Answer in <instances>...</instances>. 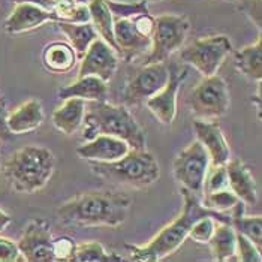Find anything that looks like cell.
Returning <instances> with one entry per match:
<instances>
[{
    "label": "cell",
    "mask_w": 262,
    "mask_h": 262,
    "mask_svg": "<svg viewBox=\"0 0 262 262\" xmlns=\"http://www.w3.org/2000/svg\"><path fill=\"white\" fill-rule=\"evenodd\" d=\"M210 166L211 162L208 153L205 151L201 142L195 140L184 150H182L179 156L174 159L172 163L174 179L182 187L202 196L204 182Z\"/></svg>",
    "instance_id": "cell-9"
},
{
    "label": "cell",
    "mask_w": 262,
    "mask_h": 262,
    "mask_svg": "<svg viewBox=\"0 0 262 262\" xmlns=\"http://www.w3.org/2000/svg\"><path fill=\"white\" fill-rule=\"evenodd\" d=\"M216 222L213 217L210 216H205V217H201L198 219L196 222L193 223V226L190 228L189 231V238H192L195 243H200V244H207L210 242L213 232H214V226H216Z\"/></svg>",
    "instance_id": "cell-34"
},
{
    "label": "cell",
    "mask_w": 262,
    "mask_h": 262,
    "mask_svg": "<svg viewBox=\"0 0 262 262\" xmlns=\"http://www.w3.org/2000/svg\"><path fill=\"white\" fill-rule=\"evenodd\" d=\"M193 130L196 141L201 142L202 147L210 156L211 166L226 165L231 159V148L223 135L221 124L217 121L196 119L193 121Z\"/></svg>",
    "instance_id": "cell-14"
},
{
    "label": "cell",
    "mask_w": 262,
    "mask_h": 262,
    "mask_svg": "<svg viewBox=\"0 0 262 262\" xmlns=\"http://www.w3.org/2000/svg\"><path fill=\"white\" fill-rule=\"evenodd\" d=\"M56 159L50 148L26 145L3 165V176L15 192L35 193L45 187L54 172Z\"/></svg>",
    "instance_id": "cell-4"
},
{
    "label": "cell",
    "mask_w": 262,
    "mask_h": 262,
    "mask_svg": "<svg viewBox=\"0 0 262 262\" xmlns=\"http://www.w3.org/2000/svg\"><path fill=\"white\" fill-rule=\"evenodd\" d=\"M108 82L95 75L80 77L69 85L60 87L57 95L61 99L78 98L89 102H103L108 96Z\"/></svg>",
    "instance_id": "cell-20"
},
{
    "label": "cell",
    "mask_w": 262,
    "mask_h": 262,
    "mask_svg": "<svg viewBox=\"0 0 262 262\" xmlns=\"http://www.w3.org/2000/svg\"><path fill=\"white\" fill-rule=\"evenodd\" d=\"M51 12L54 14L56 23H90L89 8L74 0H54Z\"/></svg>",
    "instance_id": "cell-29"
},
{
    "label": "cell",
    "mask_w": 262,
    "mask_h": 262,
    "mask_svg": "<svg viewBox=\"0 0 262 262\" xmlns=\"http://www.w3.org/2000/svg\"><path fill=\"white\" fill-rule=\"evenodd\" d=\"M6 117H8V110H6V101L0 95V141H8L12 134L9 132L6 126Z\"/></svg>",
    "instance_id": "cell-38"
},
{
    "label": "cell",
    "mask_w": 262,
    "mask_h": 262,
    "mask_svg": "<svg viewBox=\"0 0 262 262\" xmlns=\"http://www.w3.org/2000/svg\"><path fill=\"white\" fill-rule=\"evenodd\" d=\"M235 240L237 232L235 229L225 222H216L214 232L207 243L211 250V256L214 261H237L235 258Z\"/></svg>",
    "instance_id": "cell-23"
},
{
    "label": "cell",
    "mask_w": 262,
    "mask_h": 262,
    "mask_svg": "<svg viewBox=\"0 0 262 262\" xmlns=\"http://www.w3.org/2000/svg\"><path fill=\"white\" fill-rule=\"evenodd\" d=\"M95 176L105 182L144 189L161 177V168L156 158L145 148H130L123 158L113 162H90Z\"/></svg>",
    "instance_id": "cell-5"
},
{
    "label": "cell",
    "mask_w": 262,
    "mask_h": 262,
    "mask_svg": "<svg viewBox=\"0 0 262 262\" xmlns=\"http://www.w3.org/2000/svg\"><path fill=\"white\" fill-rule=\"evenodd\" d=\"M119 68L117 51L111 48L101 38L95 39L82 56L78 71V78L85 75H95L101 80L108 81L114 77Z\"/></svg>",
    "instance_id": "cell-13"
},
{
    "label": "cell",
    "mask_w": 262,
    "mask_h": 262,
    "mask_svg": "<svg viewBox=\"0 0 262 262\" xmlns=\"http://www.w3.org/2000/svg\"><path fill=\"white\" fill-rule=\"evenodd\" d=\"M114 39L117 45V51L126 61L141 56L150 51L151 39L141 36L132 21L127 18H116L114 20Z\"/></svg>",
    "instance_id": "cell-17"
},
{
    "label": "cell",
    "mask_w": 262,
    "mask_h": 262,
    "mask_svg": "<svg viewBox=\"0 0 262 262\" xmlns=\"http://www.w3.org/2000/svg\"><path fill=\"white\" fill-rule=\"evenodd\" d=\"M74 2H75V3H78V5H85V6H87L92 0H74Z\"/></svg>",
    "instance_id": "cell-41"
},
{
    "label": "cell",
    "mask_w": 262,
    "mask_h": 262,
    "mask_svg": "<svg viewBox=\"0 0 262 262\" xmlns=\"http://www.w3.org/2000/svg\"><path fill=\"white\" fill-rule=\"evenodd\" d=\"M64 103L53 113V124L66 135H74L84 121L85 101L78 98L63 99Z\"/></svg>",
    "instance_id": "cell-22"
},
{
    "label": "cell",
    "mask_w": 262,
    "mask_h": 262,
    "mask_svg": "<svg viewBox=\"0 0 262 262\" xmlns=\"http://www.w3.org/2000/svg\"><path fill=\"white\" fill-rule=\"evenodd\" d=\"M43 108L38 99H29L15 108L12 113H8L6 126L12 135H23L30 134L40 127L43 123Z\"/></svg>",
    "instance_id": "cell-19"
},
{
    "label": "cell",
    "mask_w": 262,
    "mask_h": 262,
    "mask_svg": "<svg viewBox=\"0 0 262 262\" xmlns=\"http://www.w3.org/2000/svg\"><path fill=\"white\" fill-rule=\"evenodd\" d=\"M201 198L204 207L211 208L219 213H228L237 202L240 201L231 189H221L216 192H210V193L202 195Z\"/></svg>",
    "instance_id": "cell-31"
},
{
    "label": "cell",
    "mask_w": 262,
    "mask_h": 262,
    "mask_svg": "<svg viewBox=\"0 0 262 262\" xmlns=\"http://www.w3.org/2000/svg\"><path fill=\"white\" fill-rule=\"evenodd\" d=\"M53 242L50 223L45 219H33L24 228L17 244L24 261L51 262L54 261Z\"/></svg>",
    "instance_id": "cell-12"
},
{
    "label": "cell",
    "mask_w": 262,
    "mask_h": 262,
    "mask_svg": "<svg viewBox=\"0 0 262 262\" xmlns=\"http://www.w3.org/2000/svg\"><path fill=\"white\" fill-rule=\"evenodd\" d=\"M155 20L156 27L151 36L150 51L145 56L144 64L168 60L174 53L182 50L190 30V23L184 15L163 14Z\"/></svg>",
    "instance_id": "cell-6"
},
{
    "label": "cell",
    "mask_w": 262,
    "mask_h": 262,
    "mask_svg": "<svg viewBox=\"0 0 262 262\" xmlns=\"http://www.w3.org/2000/svg\"><path fill=\"white\" fill-rule=\"evenodd\" d=\"M189 75V69L177 63L169 64V77L166 84L161 90L145 102L151 114L161 121L162 124H171L177 116V96L180 85Z\"/></svg>",
    "instance_id": "cell-11"
},
{
    "label": "cell",
    "mask_w": 262,
    "mask_h": 262,
    "mask_svg": "<svg viewBox=\"0 0 262 262\" xmlns=\"http://www.w3.org/2000/svg\"><path fill=\"white\" fill-rule=\"evenodd\" d=\"M82 140H93L96 135H111L129 144L130 148H145V130L127 110L126 105H111L106 101L92 102L84 114Z\"/></svg>",
    "instance_id": "cell-3"
},
{
    "label": "cell",
    "mask_w": 262,
    "mask_h": 262,
    "mask_svg": "<svg viewBox=\"0 0 262 262\" xmlns=\"http://www.w3.org/2000/svg\"><path fill=\"white\" fill-rule=\"evenodd\" d=\"M24 261L18 244L6 237H0V262Z\"/></svg>",
    "instance_id": "cell-36"
},
{
    "label": "cell",
    "mask_w": 262,
    "mask_h": 262,
    "mask_svg": "<svg viewBox=\"0 0 262 262\" xmlns=\"http://www.w3.org/2000/svg\"><path fill=\"white\" fill-rule=\"evenodd\" d=\"M232 43L225 35H213L195 40L182 50V60L193 66L202 77L217 74L225 59L231 54Z\"/></svg>",
    "instance_id": "cell-8"
},
{
    "label": "cell",
    "mask_w": 262,
    "mask_h": 262,
    "mask_svg": "<svg viewBox=\"0 0 262 262\" xmlns=\"http://www.w3.org/2000/svg\"><path fill=\"white\" fill-rule=\"evenodd\" d=\"M221 189H229L228 187V174H226V166H211V169H208L205 182H204V189H202V195L210 193V192H216Z\"/></svg>",
    "instance_id": "cell-33"
},
{
    "label": "cell",
    "mask_w": 262,
    "mask_h": 262,
    "mask_svg": "<svg viewBox=\"0 0 262 262\" xmlns=\"http://www.w3.org/2000/svg\"><path fill=\"white\" fill-rule=\"evenodd\" d=\"M234 63L238 72L252 81L262 80V39L250 43L234 54Z\"/></svg>",
    "instance_id": "cell-25"
},
{
    "label": "cell",
    "mask_w": 262,
    "mask_h": 262,
    "mask_svg": "<svg viewBox=\"0 0 262 262\" xmlns=\"http://www.w3.org/2000/svg\"><path fill=\"white\" fill-rule=\"evenodd\" d=\"M57 27L69 39V43L75 50L77 56L82 57L90 43L99 38L92 23H56Z\"/></svg>",
    "instance_id": "cell-27"
},
{
    "label": "cell",
    "mask_w": 262,
    "mask_h": 262,
    "mask_svg": "<svg viewBox=\"0 0 262 262\" xmlns=\"http://www.w3.org/2000/svg\"><path fill=\"white\" fill-rule=\"evenodd\" d=\"M135 30L144 36V38H150L153 36V32H155V27H156V20L153 15H150V12L147 14H140L134 18H130Z\"/></svg>",
    "instance_id": "cell-37"
},
{
    "label": "cell",
    "mask_w": 262,
    "mask_h": 262,
    "mask_svg": "<svg viewBox=\"0 0 262 262\" xmlns=\"http://www.w3.org/2000/svg\"><path fill=\"white\" fill-rule=\"evenodd\" d=\"M183 196V211L180 216L166 225L161 232H158L156 237H153L150 242L144 246L135 244H126L124 247L130 252L132 261L137 262H158L171 256L183 243L186 242L190 228L198 219L210 216L217 222H225L231 225V216L228 213H219L211 208L204 207L201 196L182 187Z\"/></svg>",
    "instance_id": "cell-1"
},
{
    "label": "cell",
    "mask_w": 262,
    "mask_h": 262,
    "mask_svg": "<svg viewBox=\"0 0 262 262\" xmlns=\"http://www.w3.org/2000/svg\"><path fill=\"white\" fill-rule=\"evenodd\" d=\"M130 204L132 200L126 193L114 190H92L63 202L56 214L61 223L77 228H117L126 222Z\"/></svg>",
    "instance_id": "cell-2"
},
{
    "label": "cell",
    "mask_w": 262,
    "mask_h": 262,
    "mask_svg": "<svg viewBox=\"0 0 262 262\" xmlns=\"http://www.w3.org/2000/svg\"><path fill=\"white\" fill-rule=\"evenodd\" d=\"M77 243L71 237H59L53 242V252H54V261H72L74 252H75Z\"/></svg>",
    "instance_id": "cell-35"
},
{
    "label": "cell",
    "mask_w": 262,
    "mask_h": 262,
    "mask_svg": "<svg viewBox=\"0 0 262 262\" xmlns=\"http://www.w3.org/2000/svg\"><path fill=\"white\" fill-rule=\"evenodd\" d=\"M11 223H12V217H11L6 211H3V210L0 208V232L5 231Z\"/></svg>",
    "instance_id": "cell-40"
},
{
    "label": "cell",
    "mask_w": 262,
    "mask_h": 262,
    "mask_svg": "<svg viewBox=\"0 0 262 262\" xmlns=\"http://www.w3.org/2000/svg\"><path fill=\"white\" fill-rule=\"evenodd\" d=\"M235 258L242 262H262L261 250L247 237L237 232L235 240Z\"/></svg>",
    "instance_id": "cell-32"
},
{
    "label": "cell",
    "mask_w": 262,
    "mask_h": 262,
    "mask_svg": "<svg viewBox=\"0 0 262 262\" xmlns=\"http://www.w3.org/2000/svg\"><path fill=\"white\" fill-rule=\"evenodd\" d=\"M130 150L129 144L111 135H96L77 148V156L87 162H113Z\"/></svg>",
    "instance_id": "cell-16"
},
{
    "label": "cell",
    "mask_w": 262,
    "mask_h": 262,
    "mask_svg": "<svg viewBox=\"0 0 262 262\" xmlns=\"http://www.w3.org/2000/svg\"><path fill=\"white\" fill-rule=\"evenodd\" d=\"M246 204L238 201L231 210V226L235 232L247 237L259 250L262 247V219L261 216H246Z\"/></svg>",
    "instance_id": "cell-24"
},
{
    "label": "cell",
    "mask_w": 262,
    "mask_h": 262,
    "mask_svg": "<svg viewBox=\"0 0 262 262\" xmlns=\"http://www.w3.org/2000/svg\"><path fill=\"white\" fill-rule=\"evenodd\" d=\"M231 96L228 84L217 74L204 77L190 92L189 106L202 120H214L225 116L229 110Z\"/></svg>",
    "instance_id": "cell-7"
},
{
    "label": "cell",
    "mask_w": 262,
    "mask_h": 262,
    "mask_svg": "<svg viewBox=\"0 0 262 262\" xmlns=\"http://www.w3.org/2000/svg\"><path fill=\"white\" fill-rule=\"evenodd\" d=\"M56 23L54 14L32 3H15L12 14L6 18L3 29L9 35H20L35 30L45 23Z\"/></svg>",
    "instance_id": "cell-15"
},
{
    "label": "cell",
    "mask_w": 262,
    "mask_h": 262,
    "mask_svg": "<svg viewBox=\"0 0 262 262\" xmlns=\"http://www.w3.org/2000/svg\"><path fill=\"white\" fill-rule=\"evenodd\" d=\"M123 256L116 252H106L99 242L80 243L75 247L71 262H123Z\"/></svg>",
    "instance_id": "cell-28"
},
{
    "label": "cell",
    "mask_w": 262,
    "mask_h": 262,
    "mask_svg": "<svg viewBox=\"0 0 262 262\" xmlns=\"http://www.w3.org/2000/svg\"><path fill=\"white\" fill-rule=\"evenodd\" d=\"M14 3H32V5H36V6H40L47 11H51L53 8V3L54 0H12Z\"/></svg>",
    "instance_id": "cell-39"
},
{
    "label": "cell",
    "mask_w": 262,
    "mask_h": 262,
    "mask_svg": "<svg viewBox=\"0 0 262 262\" xmlns=\"http://www.w3.org/2000/svg\"><path fill=\"white\" fill-rule=\"evenodd\" d=\"M225 166L228 174V187L246 205H255L258 201V189L250 169L242 159H229Z\"/></svg>",
    "instance_id": "cell-18"
},
{
    "label": "cell",
    "mask_w": 262,
    "mask_h": 262,
    "mask_svg": "<svg viewBox=\"0 0 262 262\" xmlns=\"http://www.w3.org/2000/svg\"><path fill=\"white\" fill-rule=\"evenodd\" d=\"M87 8L90 12V23L93 24L99 38L117 51V45H116V39H114V18H113L105 0H92L87 5ZM117 54H119V51H117Z\"/></svg>",
    "instance_id": "cell-26"
},
{
    "label": "cell",
    "mask_w": 262,
    "mask_h": 262,
    "mask_svg": "<svg viewBox=\"0 0 262 262\" xmlns=\"http://www.w3.org/2000/svg\"><path fill=\"white\" fill-rule=\"evenodd\" d=\"M168 77H169V64L166 61L145 63L126 84L124 89L126 105L145 103L166 84Z\"/></svg>",
    "instance_id": "cell-10"
},
{
    "label": "cell",
    "mask_w": 262,
    "mask_h": 262,
    "mask_svg": "<svg viewBox=\"0 0 262 262\" xmlns=\"http://www.w3.org/2000/svg\"><path fill=\"white\" fill-rule=\"evenodd\" d=\"M77 53L71 43L63 40H54L43 47L42 64L53 74H66L77 64Z\"/></svg>",
    "instance_id": "cell-21"
},
{
    "label": "cell",
    "mask_w": 262,
    "mask_h": 262,
    "mask_svg": "<svg viewBox=\"0 0 262 262\" xmlns=\"http://www.w3.org/2000/svg\"><path fill=\"white\" fill-rule=\"evenodd\" d=\"M113 18H134L140 14H147L148 11V3L147 0L141 2H119V0H105Z\"/></svg>",
    "instance_id": "cell-30"
}]
</instances>
